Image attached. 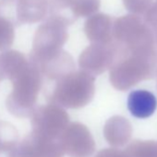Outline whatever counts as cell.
Listing matches in <instances>:
<instances>
[{
	"instance_id": "5",
	"label": "cell",
	"mask_w": 157,
	"mask_h": 157,
	"mask_svg": "<svg viewBox=\"0 0 157 157\" xmlns=\"http://www.w3.org/2000/svg\"><path fill=\"white\" fill-rule=\"evenodd\" d=\"M70 24L63 17L50 15L35 32L30 61L38 63L62 51L68 39L67 27Z\"/></svg>"
},
{
	"instance_id": "18",
	"label": "cell",
	"mask_w": 157,
	"mask_h": 157,
	"mask_svg": "<svg viewBox=\"0 0 157 157\" xmlns=\"http://www.w3.org/2000/svg\"><path fill=\"white\" fill-rule=\"evenodd\" d=\"M15 26L7 19L0 17V51H7L15 39Z\"/></svg>"
},
{
	"instance_id": "15",
	"label": "cell",
	"mask_w": 157,
	"mask_h": 157,
	"mask_svg": "<svg viewBox=\"0 0 157 157\" xmlns=\"http://www.w3.org/2000/svg\"><path fill=\"white\" fill-rule=\"evenodd\" d=\"M28 63L29 59L19 51L7 50L0 53V81H12Z\"/></svg>"
},
{
	"instance_id": "7",
	"label": "cell",
	"mask_w": 157,
	"mask_h": 157,
	"mask_svg": "<svg viewBox=\"0 0 157 157\" xmlns=\"http://www.w3.org/2000/svg\"><path fill=\"white\" fill-rule=\"evenodd\" d=\"M117 54V44L113 41L109 44H92L78 57L81 70L91 76H98L114 64Z\"/></svg>"
},
{
	"instance_id": "13",
	"label": "cell",
	"mask_w": 157,
	"mask_h": 157,
	"mask_svg": "<svg viewBox=\"0 0 157 157\" xmlns=\"http://www.w3.org/2000/svg\"><path fill=\"white\" fill-rule=\"evenodd\" d=\"M104 136L110 145L114 147L124 146L131 139V124L127 118L121 116L112 117L105 125Z\"/></svg>"
},
{
	"instance_id": "22",
	"label": "cell",
	"mask_w": 157,
	"mask_h": 157,
	"mask_svg": "<svg viewBox=\"0 0 157 157\" xmlns=\"http://www.w3.org/2000/svg\"><path fill=\"white\" fill-rule=\"evenodd\" d=\"M153 32H154V37H155V44L157 46V26L153 29Z\"/></svg>"
},
{
	"instance_id": "9",
	"label": "cell",
	"mask_w": 157,
	"mask_h": 157,
	"mask_svg": "<svg viewBox=\"0 0 157 157\" xmlns=\"http://www.w3.org/2000/svg\"><path fill=\"white\" fill-rule=\"evenodd\" d=\"M65 153L56 140L32 131L19 142L18 157H64Z\"/></svg>"
},
{
	"instance_id": "6",
	"label": "cell",
	"mask_w": 157,
	"mask_h": 157,
	"mask_svg": "<svg viewBox=\"0 0 157 157\" xmlns=\"http://www.w3.org/2000/svg\"><path fill=\"white\" fill-rule=\"evenodd\" d=\"M31 124L33 132L58 140L69 124V116L62 107L47 104L35 108Z\"/></svg>"
},
{
	"instance_id": "17",
	"label": "cell",
	"mask_w": 157,
	"mask_h": 157,
	"mask_svg": "<svg viewBox=\"0 0 157 157\" xmlns=\"http://www.w3.org/2000/svg\"><path fill=\"white\" fill-rule=\"evenodd\" d=\"M124 152L127 157H157V140H135Z\"/></svg>"
},
{
	"instance_id": "3",
	"label": "cell",
	"mask_w": 157,
	"mask_h": 157,
	"mask_svg": "<svg viewBox=\"0 0 157 157\" xmlns=\"http://www.w3.org/2000/svg\"><path fill=\"white\" fill-rule=\"evenodd\" d=\"M12 91L8 95V111L17 117H29L35 110L38 95L43 84V75L38 67L30 61L13 78Z\"/></svg>"
},
{
	"instance_id": "20",
	"label": "cell",
	"mask_w": 157,
	"mask_h": 157,
	"mask_svg": "<svg viewBox=\"0 0 157 157\" xmlns=\"http://www.w3.org/2000/svg\"><path fill=\"white\" fill-rule=\"evenodd\" d=\"M143 19L152 28V30L157 26V0H155L154 4Z\"/></svg>"
},
{
	"instance_id": "4",
	"label": "cell",
	"mask_w": 157,
	"mask_h": 157,
	"mask_svg": "<svg viewBox=\"0 0 157 157\" xmlns=\"http://www.w3.org/2000/svg\"><path fill=\"white\" fill-rule=\"evenodd\" d=\"M113 39L129 51L157 50L152 28L137 15H126L114 20Z\"/></svg>"
},
{
	"instance_id": "12",
	"label": "cell",
	"mask_w": 157,
	"mask_h": 157,
	"mask_svg": "<svg viewBox=\"0 0 157 157\" xmlns=\"http://www.w3.org/2000/svg\"><path fill=\"white\" fill-rule=\"evenodd\" d=\"M49 3L50 0H15L16 26L44 20L49 11Z\"/></svg>"
},
{
	"instance_id": "1",
	"label": "cell",
	"mask_w": 157,
	"mask_h": 157,
	"mask_svg": "<svg viewBox=\"0 0 157 157\" xmlns=\"http://www.w3.org/2000/svg\"><path fill=\"white\" fill-rule=\"evenodd\" d=\"M156 72L157 50L129 51L117 44V57L109 73L114 88L127 91L143 81L151 80Z\"/></svg>"
},
{
	"instance_id": "19",
	"label": "cell",
	"mask_w": 157,
	"mask_h": 157,
	"mask_svg": "<svg viewBox=\"0 0 157 157\" xmlns=\"http://www.w3.org/2000/svg\"><path fill=\"white\" fill-rule=\"evenodd\" d=\"M154 2L155 0H123V4L127 10L140 17H144Z\"/></svg>"
},
{
	"instance_id": "11",
	"label": "cell",
	"mask_w": 157,
	"mask_h": 157,
	"mask_svg": "<svg viewBox=\"0 0 157 157\" xmlns=\"http://www.w3.org/2000/svg\"><path fill=\"white\" fill-rule=\"evenodd\" d=\"M114 20L103 13H95L84 24V33L92 44H109L113 39Z\"/></svg>"
},
{
	"instance_id": "10",
	"label": "cell",
	"mask_w": 157,
	"mask_h": 157,
	"mask_svg": "<svg viewBox=\"0 0 157 157\" xmlns=\"http://www.w3.org/2000/svg\"><path fill=\"white\" fill-rule=\"evenodd\" d=\"M33 64L38 67L43 77L55 82L66 74L75 70V62L72 56L64 50L41 62Z\"/></svg>"
},
{
	"instance_id": "2",
	"label": "cell",
	"mask_w": 157,
	"mask_h": 157,
	"mask_svg": "<svg viewBox=\"0 0 157 157\" xmlns=\"http://www.w3.org/2000/svg\"><path fill=\"white\" fill-rule=\"evenodd\" d=\"M94 93V77L82 70H73L56 81L46 99L62 108L78 109L87 105Z\"/></svg>"
},
{
	"instance_id": "16",
	"label": "cell",
	"mask_w": 157,
	"mask_h": 157,
	"mask_svg": "<svg viewBox=\"0 0 157 157\" xmlns=\"http://www.w3.org/2000/svg\"><path fill=\"white\" fill-rule=\"evenodd\" d=\"M19 134L8 122H0V157H18Z\"/></svg>"
},
{
	"instance_id": "8",
	"label": "cell",
	"mask_w": 157,
	"mask_h": 157,
	"mask_svg": "<svg viewBox=\"0 0 157 157\" xmlns=\"http://www.w3.org/2000/svg\"><path fill=\"white\" fill-rule=\"evenodd\" d=\"M58 141L64 153L70 157H91L95 151V142L90 130L78 122L68 124Z\"/></svg>"
},
{
	"instance_id": "14",
	"label": "cell",
	"mask_w": 157,
	"mask_h": 157,
	"mask_svg": "<svg viewBox=\"0 0 157 157\" xmlns=\"http://www.w3.org/2000/svg\"><path fill=\"white\" fill-rule=\"evenodd\" d=\"M157 107L156 97L149 91L136 90L128 97V108L137 118H147L153 115Z\"/></svg>"
},
{
	"instance_id": "21",
	"label": "cell",
	"mask_w": 157,
	"mask_h": 157,
	"mask_svg": "<svg viewBox=\"0 0 157 157\" xmlns=\"http://www.w3.org/2000/svg\"><path fill=\"white\" fill-rule=\"evenodd\" d=\"M95 157H127L123 151L116 148L103 149L97 152Z\"/></svg>"
}]
</instances>
